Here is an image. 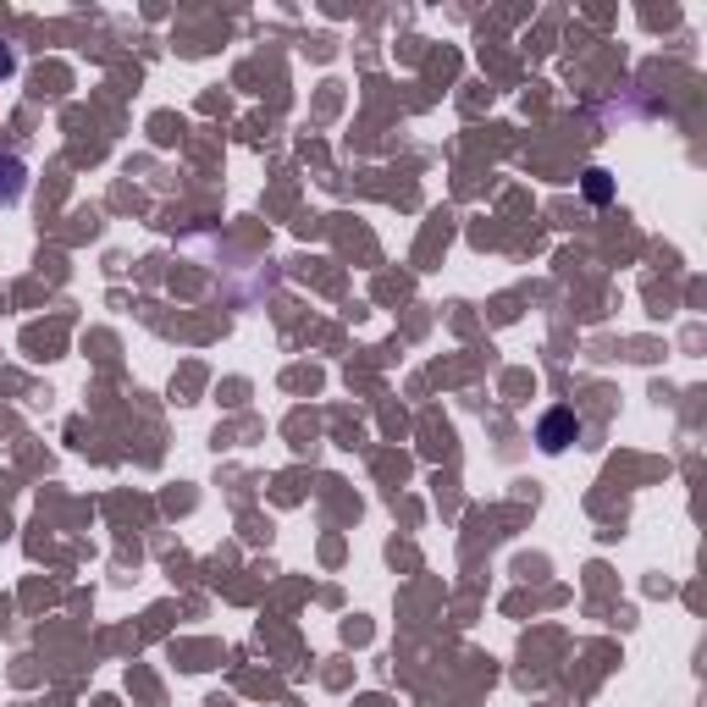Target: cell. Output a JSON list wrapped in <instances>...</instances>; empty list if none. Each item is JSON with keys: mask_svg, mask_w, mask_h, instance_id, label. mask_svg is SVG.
<instances>
[{"mask_svg": "<svg viewBox=\"0 0 707 707\" xmlns=\"http://www.w3.org/2000/svg\"><path fill=\"white\" fill-rule=\"evenodd\" d=\"M575 437H581V420H575V409H548V415H542V426H537V443H542L548 454H564Z\"/></svg>", "mask_w": 707, "mask_h": 707, "instance_id": "cell-1", "label": "cell"}, {"mask_svg": "<svg viewBox=\"0 0 707 707\" xmlns=\"http://www.w3.org/2000/svg\"><path fill=\"white\" fill-rule=\"evenodd\" d=\"M28 188V166L17 155H0V205H17Z\"/></svg>", "mask_w": 707, "mask_h": 707, "instance_id": "cell-2", "label": "cell"}, {"mask_svg": "<svg viewBox=\"0 0 707 707\" xmlns=\"http://www.w3.org/2000/svg\"><path fill=\"white\" fill-rule=\"evenodd\" d=\"M586 194H592V199H609V177L592 171V177H586Z\"/></svg>", "mask_w": 707, "mask_h": 707, "instance_id": "cell-3", "label": "cell"}, {"mask_svg": "<svg viewBox=\"0 0 707 707\" xmlns=\"http://www.w3.org/2000/svg\"><path fill=\"white\" fill-rule=\"evenodd\" d=\"M17 72V50L11 44H0V77H11Z\"/></svg>", "mask_w": 707, "mask_h": 707, "instance_id": "cell-4", "label": "cell"}]
</instances>
